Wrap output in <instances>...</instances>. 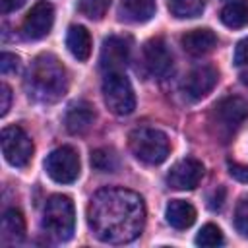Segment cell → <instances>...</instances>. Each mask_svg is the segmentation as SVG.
<instances>
[{
  "mask_svg": "<svg viewBox=\"0 0 248 248\" xmlns=\"http://www.w3.org/2000/svg\"><path fill=\"white\" fill-rule=\"evenodd\" d=\"M87 225L101 242H132L141 234L145 225L143 200L140 194L126 188L99 190L87 205Z\"/></svg>",
  "mask_w": 248,
  "mask_h": 248,
  "instance_id": "1",
  "label": "cell"
},
{
  "mask_svg": "<svg viewBox=\"0 0 248 248\" xmlns=\"http://www.w3.org/2000/svg\"><path fill=\"white\" fill-rule=\"evenodd\" d=\"M25 87L33 101L52 105L68 89V72L54 54H39L29 66Z\"/></svg>",
  "mask_w": 248,
  "mask_h": 248,
  "instance_id": "2",
  "label": "cell"
},
{
  "mask_svg": "<svg viewBox=\"0 0 248 248\" xmlns=\"http://www.w3.org/2000/svg\"><path fill=\"white\" fill-rule=\"evenodd\" d=\"M76 229V207L68 196H50L43 211V231L56 242L72 238Z\"/></svg>",
  "mask_w": 248,
  "mask_h": 248,
  "instance_id": "3",
  "label": "cell"
},
{
  "mask_svg": "<svg viewBox=\"0 0 248 248\" xmlns=\"http://www.w3.org/2000/svg\"><path fill=\"white\" fill-rule=\"evenodd\" d=\"M130 151L145 165H161L170 151V143L165 132L155 128H136L128 136Z\"/></svg>",
  "mask_w": 248,
  "mask_h": 248,
  "instance_id": "4",
  "label": "cell"
},
{
  "mask_svg": "<svg viewBox=\"0 0 248 248\" xmlns=\"http://www.w3.org/2000/svg\"><path fill=\"white\" fill-rule=\"evenodd\" d=\"M103 99L110 112L126 116L136 108V95L130 79L122 72H110L103 79Z\"/></svg>",
  "mask_w": 248,
  "mask_h": 248,
  "instance_id": "5",
  "label": "cell"
},
{
  "mask_svg": "<svg viewBox=\"0 0 248 248\" xmlns=\"http://www.w3.org/2000/svg\"><path fill=\"white\" fill-rule=\"evenodd\" d=\"M248 116V103L240 97H225L215 103L211 110V126L217 130L215 134L221 138H229Z\"/></svg>",
  "mask_w": 248,
  "mask_h": 248,
  "instance_id": "6",
  "label": "cell"
},
{
  "mask_svg": "<svg viewBox=\"0 0 248 248\" xmlns=\"http://www.w3.org/2000/svg\"><path fill=\"white\" fill-rule=\"evenodd\" d=\"M46 174L58 184H72L79 176V155L72 145H62L50 151L45 159Z\"/></svg>",
  "mask_w": 248,
  "mask_h": 248,
  "instance_id": "7",
  "label": "cell"
},
{
  "mask_svg": "<svg viewBox=\"0 0 248 248\" xmlns=\"http://www.w3.org/2000/svg\"><path fill=\"white\" fill-rule=\"evenodd\" d=\"M2 153L4 159L16 167V169H25L31 163L33 157V141L25 134L23 128L19 126H6L2 130Z\"/></svg>",
  "mask_w": 248,
  "mask_h": 248,
  "instance_id": "8",
  "label": "cell"
},
{
  "mask_svg": "<svg viewBox=\"0 0 248 248\" xmlns=\"http://www.w3.org/2000/svg\"><path fill=\"white\" fill-rule=\"evenodd\" d=\"M52 23H54V8L50 2L41 0L27 12L23 25H21V31H23L25 39L39 41L50 33Z\"/></svg>",
  "mask_w": 248,
  "mask_h": 248,
  "instance_id": "9",
  "label": "cell"
},
{
  "mask_svg": "<svg viewBox=\"0 0 248 248\" xmlns=\"http://www.w3.org/2000/svg\"><path fill=\"white\" fill-rule=\"evenodd\" d=\"M217 79H219V74L213 66H198L184 78L182 93L190 101H200L217 85Z\"/></svg>",
  "mask_w": 248,
  "mask_h": 248,
  "instance_id": "10",
  "label": "cell"
},
{
  "mask_svg": "<svg viewBox=\"0 0 248 248\" xmlns=\"http://www.w3.org/2000/svg\"><path fill=\"white\" fill-rule=\"evenodd\" d=\"M130 58V43L124 37L118 35H110L103 41L101 46V68L110 74V72H122L128 64Z\"/></svg>",
  "mask_w": 248,
  "mask_h": 248,
  "instance_id": "11",
  "label": "cell"
},
{
  "mask_svg": "<svg viewBox=\"0 0 248 248\" xmlns=\"http://www.w3.org/2000/svg\"><path fill=\"white\" fill-rule=\"evenodd\" d=\"M143 60L153 76H167L172 70V52L163 37H153L143 45Z\"/></svg>",
  "mask_w": 248,
  "mask_h": 248,
  "instance_id": "12",
  "label": "cell"
},
{
  "mask_svg": "<svg viewBox=\"0 0 248 248\" xmlns=\"http://www.w3.org/2000/svg\"><path fill=\"white\" fill-rule=\"evenodd\" d=\"M203 176V165L198 159L178 161L167 174V184L174 190H194Z\"/></svg>",
  "mask_w": 248,
  "mask_h": 248,
  "instance_id": "13",
  "label": "cell"
},
{
  "mask_svg": "<svg viewBox=\"0 0 248 248\" xmlns=\"http://www.w3.org/2000/svg\"><path fill=\"white\" fill-rule=\"evenodd\" d=\"M95 120V110L93 107L87 103V101H78V103H72L66 110V116H64V124H66V130L74 136H79V134H85L91 124Z\"/></svg>",
  "mask_w": 248,
  "mask_h": 248,
  "instance_id": "14",
  "label": "cell"
},
{
  "mask_svg": "<svg viewBox=\"0 0 248 248\" xmlns=\"http://www.w3.org/2000/svg\"><path fill=\"white\" fill-rule=\"evenodd\" d=\"M182 43V48L192 54V56H202V54H207L211 52L215 46H217V35L211 31V29H205V27H200V29H192V31H186L180 39Z\"/></svg>",
  "mask_w": 248,
  "mask_h": 248,
  "instance_id": "15",
  "label": "cell"
},
{
  "mask_svg": "<svg viewBox=\"0 0 248 248\" xmlns=\"http://www.w3.org/2000/svg\"><path fill=\"white\" fill-rule=\"evenodd\" d=\"M66 46L74 58H78L79 62H85L91 56V46H93L89 31L83 25H72L66 35Z\"/></svg>",
  "mask_w": 248,
  "mask_h": 248,
  "instance_id": "16",
  "label": "cell"
},
{
  "mask_svg": "<svg viewBox=\"0 0 248 248\" xmlns=\"http://www.w3.org/2000/svg\"><path fill=\"white\" fill-rule=\"evenodd\" d=\"M157 0H122L120 2V17L134 23L149 21L155 16Z\"/></svg>",
  "mask_w": 248,
  "mask_h": 248,
  "instance_id": "17",
  "label": "cell"
},
{
  "mask_svg": "<svg viewBox=\"0 0 248 248\" xmlns=\"http://www.w3.org/2000/svg\"><path fill=\"white\" fill-rule=\"evenodd\" d=\"M167 223L174 229H188L196 221V209L192 203L184 200H170L167 209H165Z\"/></svg>",
  "mask_w": 248,
  "mask_h": 248,
  "instance_id": "18",
  "label": "cell"
},
{
  "mask_svg": "<svg viewBox=\"0 0 248 248\" xmlns=\"http://www.w3.org/2000/svg\"><path fill=\"white\" fill-rule=\"evenodd\" d=\"M25 236V219L23 213L16 207L6 209L2 215V238L6 242H17Z\"/></svg>",
  "mask_w": 248,
  "mask_h": 248,
  "instance_id": "19",
  "label": "cell"
},
{
  "mask_svg": "<svg viewBox=\"0 0 248 248\" xmlns=\"http://www.w3.org/2000/svg\"><path fill=\"white\" fill-rule=\"evenodd\" d=\"M221 21L231 29L248 25V0H232L221 10Z\"/></svg>",
  "mask_w": 248,
  "mask_h": 248,
  "instance_id": "20",
  "label": "cell"
},
{
  "mask_svg": "<svg viewBox=\"0 0 248 248\" xmlns=\"http://www.w3.org/2000/svg\"><path fill=\"white\" fill-rule=\"evenodd\" d=\"M91 167L99 172H114L118 169V155L108 147H99L91 153Z\"/></svg>",
  "mask_w": 248,
  "mask_h": 248,
  "instance_id": "21",
  "label": "cell"
},
{
  "mask_svg": "<svg viewBox=\"0 0 248 248\" xmlns=\"http://www.w3.org/2000/svg\"><path fill=\"white\" fill-rule=\"evenodd\" d=\"M205 0H169V10L174 17H198L203 12Z\"/></svg>",
  "mask_w": 248,
  "mask_h": 248,
  "instance_id": "22",
  "label": "cell"
},
{
  "mask_svg": "<svg viewBox=\"0 0 248 248\" xmlns=\"http://www.w3.org/2000/svg\"><path fill=\"white\" fill-rule=\"evenodd\" d=\"M196 244L198 246H205V248L223 244V232H221V229L217 225H213V223L203 225L200 229V232L196 234Z\"/></svg>",
  "mask_w": 248,
  "mask_h": 248,
  "instance_id": "23",
  "label": "cell"
},
{
  "mask_svg": "<svg viewBox=\"0 0 248 248\" xmlns=\"http://www.w3.org/2000/svg\"><path fill=\"white\" fill-rule=\"evenodd\" d=\"M110 0H78V10L81 12V16L89 17V19H103V16L108 10Z\"/></svg>",
  "mask_w": 248,
  "mask_h": 248,
  "instance_id": "24",
  "label": "cell"
},
{
  "mask_svg": "<svg viewBox=\"0 0 248 248\" xmlns=\"http://www.w3.org/2000/svg\"><path fill=\"white\" fill-rule=\"evenodd\" d=\"M234 227L236 231L248 238V198H242L238 203H236V209H234Z\"/></svg>",
  "mask_w": 248,
  "mask_h": 248,
  "instance_id": "25",
  "label": "cell"
},
{
  "mask_svg": "<svg viewBox=\"0 0 248 248\" xmlns=\"http://www.w3.org/2000/svg\"><path fill=\"white\" fill-rule=\"evenodd\" d=\"M17 70H19V58L16 54H12V52H2V56H0V72L4 76H8V74H16Z\"/></svg>",
  "mask_w": 248,
  "mask_h": 248,
  "instance_id": "26",
  "label": "cell"
},
{
  "mask_svg": "<svg viewBox=\"0 0 248 248\" xmlns=\"http://www.w3.org/2000/svg\"><path fill=\"white\" fill-rule=\"evenodd\" d=\"M234 64L236 66H248V37L242 39L234 48Z\"/></svg>",
  "mask_w": 248,
  "mask_h": 248,
  "instance_id": "27",
  "label": "cell"
},
{
  "mask_svg": "<svg viewBox=\"0 0 248 248\" xmlns=\"http://www.w3.org/2000/svg\"><path fill=\"white\" fill-rule=\"evenodd\" d=\"M229 174L238 180V182H246L248 184V165H240V163H229Z\"/></svg>",
  "mask_w": 248,
  "mask_h": 248,
  "instance_id": "28",
  "label": "cell"
},
{
  "mask_svg": "<svg viewBox=\"0 0 248 248\" xmlns=\"http://www.w3.org/2000/svg\"><path fill=\"white\" fill-rule=\"evenodd\" d=\"M0 97H2V105H0V114L6 116L8 114V108H10V101H12V91L6 83H2V89H0Z\"/></svg>",
  "mask_w": 248,
  "mask_h": 248,
  "instance_id": "29",
  "label": "cell"
},
{
  "mask_svg": "<svg viewBox=\"0 0 248 248\" xmlns=\"http://www.w3.org/2000/svg\"><path fill=\"white\" fill-rule=\"evenodd\" d=\"M27 0H0V12L2 14H10V12H16L19 10Z\"/></svg>",
  "mask_w": 248,
  "mask_h": 248,
  "instance_id": "30",
  "label": "cell"
},
{
  "mask_svg": "<svg viewBox=\"0 0 248 248\" xmlns=\"http://www.w3.org/2000/svg\"><path fill=\"white\" fill-rule=\"evenodd\" d=\"M223 196H225V190L221 188V190H219V196H217V192H215V196L211 198L209 207H211V209H221V205H223Z\"/></svg>",
  "mask_w": 248,
  "mask_h": 248,
  "instance_id": "31",
  "label": "cell"
},
{
  "mask_svg": "<svg viewBox=\"0 0 248 248\" xmlns=\"http://www.w3.org/2000/svg\"><path fill=\"white\" fill-rule=\"evenodd\" d=\"M240 78H242V83H244V85H248V72H244Z\"/></svg>",
  "mask_w": 248,
  "mask_h": 248,
  "instance_id": "32",
  "label": "cell"
}]
</instances>
